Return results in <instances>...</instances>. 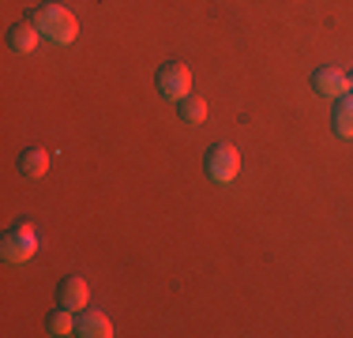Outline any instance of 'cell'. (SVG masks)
<instances>
[{
  "mask_svg": "<svg viewBox=\"0 0 353 338\" xmlns=\"http://www.w3.org/2000/svg\"><path fill=\"white\" fill-rule=\"evenodd\" d=\"M30 23H34L38 34L46 41H53V46H72L75 34H79V23H75V15L64 4H38L34 12H30Z\"/></svg>",
  "mask_w": 353,
  "mask_h": 338,
  "instance_id": "cell-1",
  "label": "cell"
},
{
  "mask_svg": "<svg viewBox=\"0 0 353 338\" xmlns=\"http://www.w3.org/2000/svg\"><path fill=\"white\" fill-rule=\"evenodd\" d=\"M0 252H4L8 264H27V259H34V252H38V230L30 222H15L12 230L0 237Z\"/></svg>",
  "mask_w": 353,
  "mask_h": 338,
  "instance_id": "cell-2",
  "label": "cell"
},
{
  "mask_svg": "<svg viewBox=\"0 0 353 338\" xmlns=\"http://www.w3.org/2000/svg\"><path fill=\"white\" fill-rule=\"evenodd\" d=\"M203 169L214 184H233L241 173V150L233 147V143H214L203 158Z\"/></svg>",
  "mask_w": 353,
  "mask_h": 338,
  "instance_id": "cell-3",
  "label": "cell"
},
{
  "mask_svg": "<svg viewBox=\"0 0 353 338\" xmlns=\"http://www.w3.org/2000/svg\"><path fill=\"white\" fill-rule=\"evenodd\" d=\"M154 87H158V95H162L165 101L188 98V90H192V72H188V64L165 61L162 68H158V75H154Z\"/></svg>",
  "mask_w": 353,
  "mask_h": 338,
  "instance_id": "cell-4",
  "label": "cell"
},
{
  "mask_svg": "<svg viewBox=\"0 0 353 338\" xmlns=\"http://www.w3.org/2000/svg\"><path fill=\"white\" fill-rule=\"evenodd\" d=\"M312 90L319 98H342V95H350V75L342 72V68H334V64L316 68L312 72Z\"/></svg>",
  "mask_w": 353,
  "mask_h": 338,
  "instance_id": "cell-5",
  "label": "cell"
},
{
  "mask_svg": "<svg viewBox=\"0 0 353 338\" xmlns=\"http://www.w3.org/2000/svg\"><path fill=\"white\" fill-rule=\"evenodd\" d=\"M87 301H90V286L83 282L79 275L61 278V286H57V304H64V308H72V312H83Z\"/></svg>",
  "mask_w": 353,
  "mask_h": 338,
  "instance_id": "cell-6",
  "label": "cell"
},
{
  "mask_svg": "<svg viewBox=\"0 0 353 338\" xmlns=\"http://www.w3.org/2000/svg\"><path fill=\"white\" fill-rule=\"evenodd\" d=\"M75 335L79 338H109L113 335V324H109L105 312L83 308V312H75Z\"/></svg>",
  "mask_w": 353,
  "mask_h": 338,
  "instance_id": "cell-7",
  "label": "cell"
},
{
  "mask_svg": "<svg viewBox=\"0 0 353 338\" xmlns=\"http://www.w3.org/2000/svg\"><path fill=\"white\" fill-rule=\"evenodd\" d=\"M38 27L30 19H23V23H15L12 30H8V49L12 53H19V57H27V53H34V46H38Z\"/></svg>",
  "mask_w": 353,
  "mask_h": 338,
  "instance_id": "cell-8",
  "label": "cell"
},
{
  "mask_svg": "<svg viewBox=\"0 0 353 338\" xmlns=\"http://www.w3.org/2000/svg\"><path fill=\"white\" fill-rule=\"evenodd\" d=\"M19 173L27 177V181H38V177H46V169H49V150L46 147H23V155H19Z\"/></svg>",
  "mask_w": 353,
  "mask_h": 338,
  "instance_id": "cell-9",
  "label": "cell"
},
{
  "mask_svg": "<svg viewBox=\"0 0 353 338\" xmlns=\"http://www.w3.org/2000/svg\"><path fill=\"white\" fill-rule=\"evenodd\" d=\"M331 121H334V132H339L342 139H353V95L334 98V113H331Z\"/></svg>",
  "mask_w": 353,
  "mask_h": 338,
  "instance_id": "cell-10",
  "label": "cell"
},
{
  "mask_svg": "<svg viewBox=\"0 0 353 338\" xmlns=\"http://www.w3.org/2000/svg\"><path fill=\"white\" fill-rule=\"evenodd\" d=\"M176 117H181L184 124H203L207 121V101L196 98V95L181 98V101H176Z\"/></svg>",
  "mask_w": 353,
  "mask_h": 338,
  "instance_id": "cell-11",
  "label": "cell"
},
{
  "mask_svg": "<svg viewBox=\"0 0 353 338\" xmlns=\"http://www.w3.org/2000/svg\"><path fill=\"white\" fill-rule=\"evenodd\" d=\"M46 327H49V335H75V312L64 308V304H57L46 316Z\"/></svg>",
  "mask_w": 353,
  "mask_h": 338,
  "instance_id": "cell-12",
  "label": "cell"
},
{
  "mask_svg": "<svg viewBox=\"0 0 353 338\" xmlns=\"http://www.w3.org/2000/svg\"><path fill=\"white\" fill-rule=\"evenodd\" d=\"M350 83H353V79H350Z\"/></svg>",
  "mask_w": 353,
  "mask_h": 338,
  "instance_id": "cell-13",
  "label": "cell"
}]
</instances>
